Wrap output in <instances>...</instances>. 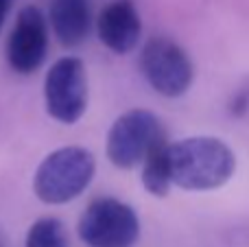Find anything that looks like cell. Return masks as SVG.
<instances>
[{
	"label": "cell",
	"instance_id": "10",
	"mask_svg": "<svg viewBox=\"0 0 249 247\" xmlns=\"http://www.w3.org/2000/svg\"><path fill=\"white\" fill-rule=\"evenodd\" d=\"M168 138H160L142 162V186L153 197H166L171 193V160H168Z\"/></svg>",
	"mask_w": 249,
	"mask_h": 247
},
{
	"label": "cell",
	"instance_id": "4",
	"mask_svg": "<svg viewBox=\"0 0 249 247\" xmlns=\"http://www.w3.org/2000/svg\"><path fill=\"white\" fill-rule=\"evenodd\" d=\"M140 68L149 86L166 99L186 94L195 79L188 53L168 37H151L144 44L140 53Z\"/></svg>",
	"mask_w": 249,
	"mask_h": 247
},
{
	"label": "cell",
	"instance_id": "14",
	"mask_svg": "<svg viewBox=\"0 0 249 247\" xmlns=\"http://www.w3.org/2000/svg\"><path fill=\"white\" fill-rule=\"evenodd\" d=\"M0 247H2V245H0Z\"/></svg>",
	"mask_w": 249,
	"mask_h": 247
},
{
	"label": "cell",
	"instance_id": "8",
	"mask_svg": "<svg viewBox=\"0 0 249 247\" xmlns=\"http://www.w3.org/2000/svg\"><path fill=\"white\" fill-rule=\"evenodd\" d=\"M96 33L103 46L116 55H127L138 46L142 35V20L133 0H112L99 13Z\"/></svg>",
	"mask_w": 249,
	"mask_h": 247
},
{
	"label": "cell",
	"instance_id": "9",
	"mask_svg": "<svg viewBox=\"0 0 249 247\" xmlns=\"http://www.w3.org/2000/svg\"><path fill=\"white\" fill-rule=\"evenodd\" d=\"M48 20L61 46L74 48L86 42L90 33V4L88 0H53Z\"/></svg>",
	"mask_w": 249,
	"mask_h": 247
},
{
	"label": "cell",
	"instance_id": "1",
	"mask_svg": "<svg viewBox=\"0 0 249 247\" xmlns=\"http://www.w3.org/2000/svg\"><path fill=\"white\" fill-rule=\"evenodd\" d=\"M173 186L184 191H216L232 179L236 156L219 138L193 136L168 147Z\"/></svg>",
	"mask_w": 249,
	"mask_h": 247
},
{
	"label": "cell",
	"instance_id": "6",
	"mask_svg": "<svg viewBox=\"0 0 249 247\" xmlns=\"http://www.w3.org/2000/svg\"><path fill=\"white\" fill-rule=\"evenodd\" d=\"M44 101L51 118L72 125L88 109V74L79 57H61L44 79Z\"/></svg>",
	"mask_w": 249,
	"mask_h": 247
},
{
	"label": "cell",
	"instance_id": "13",
	"mask_svg": "<svg viewBox=\"0 0 249 247\" xmlns=\"http://www.w3.org/2000/svg\"><path fill=\"white\" fill-rule=\"evenodd\" d=\"M11 4H13V0H0V31H2V26H4V20H7V16H9Z\"/></svg>",
	"mask_w": 249,
	"mask_h": 247
},
{
	"label": "cell",
	"instance_id": "11",
	"mask_svg": "<svg viewBox=\"0 0 249 247\" xmlns=\"http://www.w3.org/2000/svg\"><path fill=\"white\" fill-rule=\"evenodd\" d=\"M26 247H68L66 226L55 217L39 219L26 232Z\"/></svg>",
	"mask_w": 249,
	"mask_h": 247
},
{
	"label": "cell",
	"instance_id": "5",
	"mask_svg": "<svg viewBox=\"0 0 249 247\" xmlns=\"http://www.w3.org/2000/svg\"><path fill=\"white\" fill-rule=\"evenodd\" d=\"M160 118L146 109H129L114 121L107 134V158L116 169H136L142 164L160 138H164Z\"/></svg>",
	"mask_w": 249,
	"mask_h": 247
},
{
	"label": "cell",
	"instance_id": "12",
	"mask_svg": "<svg viewBox=\"0 0 249 247\" xmlns=\"http://www.w3.org/2000/svg\"><path fill=\"white\" fill-rule=\"evenodd\" d=\"M228 112L234 118H243L245 114H249V83L232 94V99L228 103Z\"/></svg>",
	"mask_w": 249,
	"mask_h": 247
},
{
	"label": "cell",
	"instance_id": "2",
	"mask_svg": "<svg viewBox=\"0 0 249 247\" xmlns=\"http://www.w3.org/2000/svg\"><path fill=\"white\" fill-rule=\"evenodd\" d=\"M96 171L92 151L83 147H61L44 158L33 177V191L39 201L48 206H61L77 199Z\"/></svg>",
	"mask_w": 249,
	"mask_h": 247
},
{
	"label": "cell",
	"instance_id": "7",
	"mask_svg": "<svg viewBox=\"0 0 249 247\" xmlns=\"http://www.w3.org/2000/svg\"><path fill=\"white\" fill-rule=\"evenodd\" d=\"M48 53V20L37 7L29 4L18 11L7 39V61L13 72L33 74Z\"/></svg>",
	"mask_w": 249,
	"mask_h": 247
},
{
	"label": "cell",
	"instance_id": "3",
	"mask_svg": "<svg viewBox=\"0 0 249 247\" xmlns=\"http://www.w3.org/2000/svg\"><path fill=\"white\" fill-rule=\"evenodd\" d=\"M79 236L88 247H133L140 239V219L124 201L99 197L83 210Z\"/></svg>",
	"mask_w": 249,
	"mask_h": 247
}]
</instances>
